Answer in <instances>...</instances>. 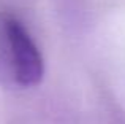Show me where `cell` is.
<instances>
[{
    "instance_id": "6da1fadb",
    "label": "cell",
    "mask_w": 125,
    "mask_h": 124,
    "mask_svg": "<svg viewBox=\"0 0 125 124\" xmlns=\"http://www.w3.org/2000/svg\"><path fill=\"white\" fill-rule=\"evenodd\" d=\"M43 75V56L25 27L14 16L0 14V84L30 87Z\"/></svg>"
}]
</instances>
